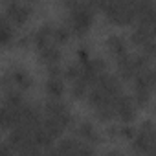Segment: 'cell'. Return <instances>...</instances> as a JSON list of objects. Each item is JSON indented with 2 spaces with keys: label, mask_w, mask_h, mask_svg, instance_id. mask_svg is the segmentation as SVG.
I'll return each instance as SVG.
<instances>
[{
  "label": "cell",
  "mask_w": 156,
  "mask_h": 156,
  "mask_svg": "<svg viewBox=\"0 0 156 156\" xmlns=\"http://www.w3.org/2000/svg\"><path fill=\"white\" fill-rule=\"evenodd\" d=\"M61 4L66 11V28L72 35L83 39L94 24V9L81 0H62Z\"/></svg>",
  "instance_id": "cell-1"
},
{
  "label": "cell",
  "mask_w": 156,
  "mask_h": 156,
  "mask_svg": "<svg viewBox=\"0 0 156 156\" xmlns=\"http://www.w3.org/2000/svg\"><path fill=\"white\" fill-rule=\"evenodd\" d=\"M132 141V149L138 154H154L156 152V132L152 121H143L136 130Z\"/></svg>",
  "instance_id": "cell-2"
},
{
  "label": "cell",
  "mask_w": 156,
  "mask_h": 156,
  "mask_svg": "<svg viewBox=\"0 0 156 156\" xmlns=\"http://www.w3.org/2000/svg\"><path fill=\"white\" fill-rule=\"evenodd\" d=\"M42 116L55 121L57 125H61L64 130L68 127H72V114H70V108L61 101V99H48L42 107Z\"/></svg>",
  "instance_id": "cell-3"
},
{
  "label": "cell",
  "mask_w": 156,
  "mask_h": 156,
  "mask_svg": "<svg viewBox=\"0 0 156 156\" xmlns=\"http://www.w3.org/2000/svg\"><path fill=\"white\" fill-rule=\"evenodd\" d=\"M114 118H118L121 123H132L134 118H136V103L130 96H127L125 92L119 94L116 99H114Z\"/></svg>",
  "instance_id": "cell-4"
},
{
  "label": "cell",
  "mask_w": 156,
  "mask_h": 156,
  "mask_svg": "<svg viewBox=\"0 0 156 156\" xmlns=\"http://www.w3.org/2000/svg\"><path fill=\"white\" fill-rule=\"evenodd\" d=\"M31 4H24L22 0H19V2H15V4H11V6H8V8H4V15L9 19V22L13 24V26H24L30 19H31Z\"/></svg>",
  "instance_id": "cell-5"
},
{
  "label": "cell",
  "mask_w": 156,
  "mask_h": 156,
  "mask_svg": "<svg viewBox=\"0 0 156 156\" xmlns=\"http://www.w3.org/2000/svg\"><path fill=\"white\" fill-rule=\"evenodd\" d=\"M116 64H118L119 77H121V79H125V81H132L134 77H136V73L140 72V68H138L132 53H125V55L118 57L116 59Z\"/></svg>",
  "instance_id": "cell-6"
},
{
  "label": "cell",
  "mask_w": 156,
  "mask_h": 156,
  "mask_svg": "<svg viewBox=\"0 0 156 156\" xmlns=\"http://www.w3.org/2000/svg\"><path fill=\"white\" fill-rule=\"evenodd\" d=\"M8 73H9L11 81H13V87L19 88L20 92H28V90L33 87L31 75H30L24 68H20V66H11V68L8 70Z\"/></svg>",
  "instance_id": "cell-7"
},
{
  "label": "cell",
  "mask_w": 156,
  "mask_h": 156,
  "mask_svg": "<svg viewBox=\"0 0 156 156\" xmlns=\"http://www.w3.org/2000/svg\"><path fill=\"white\" fill-rule=\"evenodd\" d=\"M51 31H53V24L44 22L42 26H39L33 33H31V44L39 50L46 48L48 44H51Z\"/></svg>",
  "instance_id": "cell-8"
},
{
  "label": "cell",
  "mask_w": 156,
  "mask_h": 156,
  "mask_svg": "<svg viewBox=\"0 0 156 156\" xmlns=\"http://www.w3.org/2000/svg\"><path fill=\"white\" fill-rule=\"evenodd\" d=\"M73 130H75V136L79 138L81 141H87L90 145H96V143L101 141V136L96 132V129H94V125L90 121H79L75 125Z\"/></svg>",
  "instance_id": "cell-9"
},
{
  "label": "cell",
  "mask_w": 156,
  "mask_h": 156,
  "mask_svg": "<svg viewBox=\"0 0 156 156\" xmlns=\"http://www.w3.org/2000/svg\"><path fill=\"white\" fill-rule=\"evenodd\" d=\"M37 55H39V61H41L42 64H46V66H48V64H59V62H61V57H62L61 48L55 46V44H48L46 48L39 50Z\"/></svg>",
  "instance_id": "cell-10"
},
{
  "label": "cell",
  "mask_w": 156,
  "mask_h": 156,
  "mask_svg": "<svg viewBox=\"0 0 156 156\" xmlns=\"http://www.w3.org/2000/svg\"><path fill=\"white\" fill-rule=\"evenodd\" d=\"M13 41H15V26L2 11L0 13V46H9Z\"/></svg>",
  "instance_id": "cell-11"
},
{
  "label": "cell",
  "mask_w": 156,
  "mask_h": 156,
  "mask_svg": "<svg viewBox=\"0 0 156 156\" xmlns=\"http://www.w3.org/2000/svg\"><path fill=\"white\" fill-rule=\"evenodd\" d=\"M44 90L46 96L51 99H61L64 96V83H62V77H48L46 83H44Z\"/></svg>",
  "instance_id": "cell-12"
},
{
  "label": "cell",
  "mask_w": 156,
  "mask_h": 156,
  "mask_svg": "<svg viewBox=\"0 0 156 156\" xmlns=\"http://www.w3.org/2000/svg\"><path fill=\"white\" fill-rule=\"evenodd\" d=\"M107 48H108V51H110V55H112L114 59H118V57L129 53L127 42H125V39L119 37V35H110V37L107 39Z\"/></svg>",
  "instance_id": "cell-13"
},
{
  "label": "cell",
  "mask_w": 156,
  "mask_h": 156,
  "mask_svg": "<svg viewBox=\"0 0 156 156\" xmlns=\"http://www.w3.org/2000/svg\"><path fill=\"white\" fill-rule=\"evenodd\" d=\"M149 41H154L152 28H147V26H136V30L130 33V42L136 44L138 48H141V46L147 44Z\"/></svg>",
  "instance_id": "cell-14"
},
{
  "label": "cell",
  "mask_w": 156,
  "mask_h": 156,
  "mask_svg": "<svg viewBox=\"0 0 156 156\" xmlns=\"http://www.w3.org/2000/svg\"><path fill=\"white\" fill-rule=\"evenodd\" d=\"M70 37H72V33H70V30L66 28V26H53V31H51V44H55V46H64V44H68L70 42Z\"/></svg>",
  "instance_id": "cell-15"
},
{
  "label": "cell",
  "mask_w": 156,
  "mask_h": 156,
  "mask_svg": "<svg viewBox=\"0 0 156 156\" xmlns=\"http://www.w3.org/2000/svg\"><path fill=\"white\" fill-rule=\"evenodd\" d=\"M88 92V85L83 81V79H75L70 83V94L73 99H83Z\"/></svg>",
  "instance_id": "cell-16"
},
{
  "label": "cell",
  "mask_w": 156,
  "mask_h": 156,
  "mask_svg": "<svg viewBox=\"0 0 156 156\" xmlns=\"http://www.w3.org/2000/svg\"><path fill=\"white\" fill-rule=\"evenodd\" d=\"M151 98H152V90H145V88H134V103L136 107H147L151 103Z\"/></svg>",
  "instance_id": "cell-17"
},
{
  "label": "cell",
  "mask_w": 156,
  "mask_h": 156,
  "mask_svg": "<svg viewBox=\"0 0 156 156\" xmlns=\"http://www.w3.org/2000/svg\"><path fill=\"white\" fill-rule=\"evenodd\" d=\"M79 75H81V62H70L62 70V77H64V79H68L70 83L75 81V79H79Z\"/></svg>",
  "instance_id": "cell-18"
},
{
  "label": "cell",
  "mask_w": 156,
  "mask_h": 156,
  "mask_svg": "<svg viewBox=\"0 0 156 156\" xmlns=\"http://www.w3.org/2000/svg\"><path fill=\"white\" fill-rule=\"evenodd\" d=\"M136 134V130L130 127V123H123L121 127H118V138H123V140H132Z\"/></svg>",
  "instance_id": "cell-19"
},
{
  "label": "cell",
  "mask_w": 156,
  "mask_h": 156,
  "mask_svg": "<svg viewBox=\"0 0 156 156\" xmlns=\"http://www.w3.org/2000/svg\"><path fill=\"white\" fill-rule=\"evenodd\" d=\"M90 59V50L87 44H81L79 48H77V62H85Z\"/></svg>",
  "instance_id": "cell-20"
},
{
  "label": "cell",
  "mask_w": 156,
  "mask_h": 156,
  "mask_svg": "<svg viewBox=\"0 0 156 156\" xmlns=\"http://www.w3.org/2000/svg\"><path fill=\"white\" fill-rule=\"evenodd\" d=\"M46 72H48V77H62V68L59 64H48Z\"/></svg>",
  "instance_id": "cell-21"
},
{
  "label": "cell",
  "mask_w": 156,
  "mask_h": 156,
  "mask_svg": "<svg viewBox=\"0 0 156 156\" xmlns=\"http://www.w3.org/2000/svg\"><path fill=\"white\" fill-rule=\"evenodd\" d=\"M30 44H31V35H20L17 39V46L19 48H28Z\"/></svg>",
  "instance_id": "cell-22"
},
{
  "label": "cell",
  "mask_w": 156,
  "mask_h": 156,
  "mask_svg": "<svg viewBox=\"0 0 156 156\" xmlns=\"http://www.w3.org/2000/svg\"><path fill=\"white\" fill-rule=\"evenodd\" d=\"M15 2H19V0H0V8H8V6H11V4H15Z\"/></svg>",
  "instance_id": "cell-23"
},
{
  "label": "cell",
  "mask_w": 156,
  "mask_h": 156,
  "mask_svg": "<svg viewBox=\"0 0 156 156\" xmlns=\"http://www.w3.org/2000/svg\"><path fill=\"white\" fill-rule=\"evenodd\" d=\"M28 4H35V2H39V0H26Z\"/></svg>",
  "instance_id": "cell-24"
}]
</instances>
